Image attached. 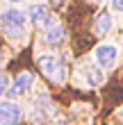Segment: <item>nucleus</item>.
<instances>
[{"label": "nucleus", "instance_id": "1", "mask_svg": "<svg viewBox=\"0 0 123 125\" xmlns=\"http://www.w3.org/2000/svg\"><path fill=\"white\" fill-rule=\"evenodd\" d=\"M27 18L21 9H5L0 14V30H2L7 36H21L25 32Z\"/></svg>", "mask_w": 123, "mask_h": 125}, {"label": "nucleus", "instance_id": "2", "mask_svg": "<svg viewBox=\"0 0 123 125\" xmlns=\"http://www.w3.org/2000/svg\"><path fill=\"white\" fill-rule=\"evenodd\" d=\"M39 68L43 71V75H48L55 82H64V77H66V64L55 55H41L39 57Z\"/></svg>", "mask_w": 123, "mask_h": 125}, {"label": "nucleus", "instance_id": "3", "mask_svg": "<svg viewBox=\"0 0 123 125\" xmlns=\"http://www.w3.org/2000/svg\"><path fill=\"white\" fill-rule=\"evenodd\" d=\"M93 57H96V64L100 68H112L114 62H116V57H119V50H116V46L103 43V46H98L93 50Z\"/></svg>", "mask_w": 123, "mask_h": 125}, {"label": "nucleus", "instance_id": "4", "mask_svg": "<svg viewBox=\"0 0 123 125\" xmlns=\"http://www.w3.org/2000/svg\"><path fill=\"white\" fill-rule=\"evenodd\" d=\"M27 18H30L32 23L46 27V30L55 27V18L48 14V7H46V5H32L30 9H27Z\"/></svg>", "mask_w": 123, "mask_h": 125}, {"label": "nucleus", "instance_id": "5", "mask_svg": "<svg viewBox=\"0 0 123 125\" xmlns=\"http://www.w3.org/2000/svg\"><path fill=\"white\" fill-rule=\"evenodd\" d=\"M21 121V107L11 100L0 102V125H16Z\"/></svg>", "mask_w": 123, "mask_h": 125}, {"label": "nucleus", "instance_id": "6", "mask_svg": "<svg viewBox=\"0 0 123 125\" xmlns=\"http://www.w3.org/2000/svg\"><path fill=\"white\" fill-rule=\"evenodd\" d=\"M32 82H34V77L30 73H21V75L14 80V84L9 86V98H18V95H23L25 91H30Z\"/></svg>", "mask_w": 123, "mask_h": 125}, {"label": "nucleus", "instance_id": "7", "mask_svg": "<svg viewBox=\"0 0 123 125\" xmlns=\"http://www.w3.org/2000/svg\"><path fill=\"white\" fill-rule=\"evenodd\" d=\"M62 41H64V27L62 25H55V27H50V30H46V43L48 46H62Z\"/></svg>", "mask_w": 123, "mask_h": 125}, {"label": "nucleus", "instance_id": "8", "mask_svg": "<svg viewBox=\"0 0 123 125\" xmlns=\"http://www.w3.org/2000/svg\"><path fill=\"white\" fill-rule=\"evenodd\" d=\"M112 30V16L110 14H100V16L96 18V25H93V32H96L98 36H105L107 32Z\"/></svg>", "mask_w": 123, "mask_h": 125}, {"label": "nucleus", "instance_id": "9", "mask_svg": "<svg viewBox=\"0 0 123 125\" xmlns=\"http://www.w3.org/2000/svg\"><path fill=\"white\" fill-rule=\"evenodd\" d=\"M84 75H87V82H89L91 86L103 84V73H100L96 66H87V68H84Z\"/></svg>", "mask_w": 123, "mask_h": 125}, {"label": "nucleus", "instance_id": "10", "mask_svg": "<svg viewBox=\"0 0 123 125\" xmlns=\"http://www.w3.org/2000/svg\"><path fill=\"white\" fill-rule=\"evenodd\" d=\"M7 86H9V80H7L5 75H0V98L7 93Z\"/></svg>", "mask_w": 123, "mask_h": 125}, {"label": "nucleus", "instance_id": "11", "mask_svg": "<svg viewBox=\"0 0 123 125\" xmlns=\"http://www.w3.org/2000/svg\"><path fill=\"white\" fill-rule=\"evenodd\" d=\"M112 7H114L116 11H121V14H123V0H112Z\"/></svg>", "mask_w": 123, "mask_h": 125}, {"label": "nucleus", "instance_id": "12", "mask_svg": "<svg viewBox=\"0 0 123 125\" xmlns=\"http://www.w3.org/2000/svg\"><path fill=\"white\" fill-rule=\"evenodd\" d=\"M7 2H25V0H7Z\"/></svg>", "mask_w": 123, "mask_h": 125}]
</instances>
